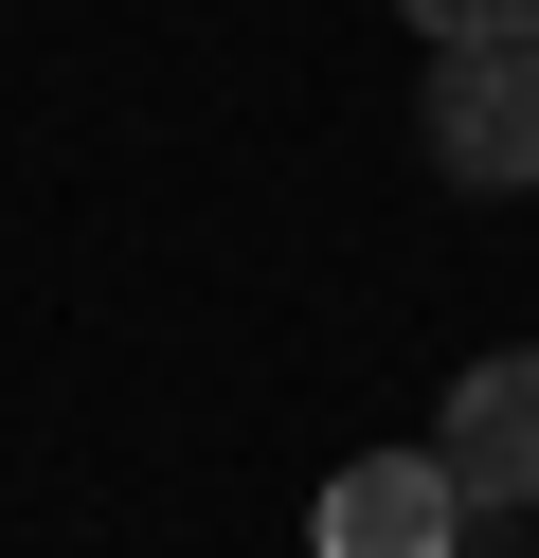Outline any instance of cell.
<instances>
[{
  "instance_id": "cell-1",
  "label": "cell",
  "mask_w": 539,
  "mask_h": 558,
  "mask_svg": "<svg viewBox=\"0 0 539 558\" xmlns=\"http://www.w3.org/2000/svg\"><path fill=\"white\" fill-rule=\"evenodd\" d=\"M414 145H431V181H450V198H522V181H539V37H467V54H431Z\"/></svg>"
},
{
  "instance_id": "cell-2",
  "label": "cell",
  "mask_w": 539,
  "mask_h": 558,
  "mask_svg": "<svg viewBox=\"0 0 539 558\" xmlns=\"http://www.w3.org/2000/svg\"><path fill=\"white\" fill-rule=\"evenodd\" d=\"M467 522H486V505L450 486V450H359V469H323L306 558H450Z\"/></svg>"
},
{
  "instance_id": "cell-3",
  "label": "cell",
  "mask_w": 539,
  "mask_h": 558,
  "mask_svg": "<svg viewBox=\"0 0 539 558\" xmlns=\"http://www.w3.org/2000/svg\"><path fill=\"white\" fill-rule=\"evenodd\" d=\"M431 450H450L467 505H539V342L467 361V378H450V414H431Z\"/></svg>"
},
{
  "instance_id": "cell-4",
  "label": "cell",
  "mask_w": 539,
  "mask_h": 558,
  "mask_svg": "<svg viewBox=\"0 0 539 558\" xmlns=\"http://www.w3.org/2000/svg\"><path fill=\"white\" fill-rule=\"evenodd\" d=\"M431 54H467V37H539V0H395Z\"/></svg>"
}]
</instances>
